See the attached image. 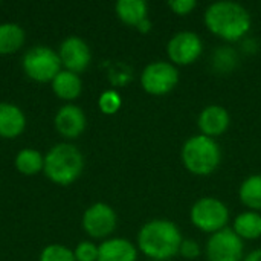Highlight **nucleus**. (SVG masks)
<instances>
[{"label":"nucleus","mask_w":261,"mask_h":261,"mask_svg":"<svg viewBox=\"0 0 261 261\" xmlns=\"http://www.w3.org/2000/svg\"><path fill=\"white\" fill-rule=\"evenodd\" d=\"M232 231L245 240H258L261 237V214L257 211H243L232 222Z\"/></svg>","instance_id":"obj_18"},{"label":"nucleus","mask_w":261,"mask_h":261,"mask_svg":"<svg viewBox=\"0 0 261 261\" xmlns=\"http://www.w3.org/2000/svg\"><path fill=\"white\" fill-rule=\"evenodd\" d=\"M240 202L249 211H261V174H252L246 177L239 188Z\"/></svg>","instance_id":"obj_20"},{"label":"nucleus","mask_w":261,"mask_h":261,"mask_svg":"<svg viewBox=\"0 0 261 261\" xmlns=\"http://www.w3.org/2000/svg\"><path fill=\"white\" fill-rule=\"evenodd\" d=\"M84 170V156L72 144H57L44 156V174L57 185L73 184Z\"/></svg>","instance_id":"obj_3"},{"label":"nucleus","mask_w":261,"mask_h":261,"mask_svg":"<svg viewBox=\"0 0 261 261\" xmlns=\"http://www.w3.org/2000/svg\"><path fill=\"white\" fill-rule=\"evenodd\" d=\"M121 104H122V99H121L119 93L115 92V90H106V92H102L101 96H99V99H98L99 110L104 115H115L121 109Z\"/></svg>","instance_id":"obj_23"},{"label":"nucleus","mask_w":261,"mask_h":261,"mask_svg":"<svg viewBox=\"0 0 261 261\" xmlns=\"http://www.w3.org/2000/svg\"><path fill=\"white\" fill-rule=\"evenodd\" d=\"M61 66L58 52L47 46L31 47L21 60L24 73L37 83H52V80L61 72Z\"/></svg>","instance_id":"obj_6"},{"label":"nucleus","mask_w":261,"mask_h":261,"mask_svg":"<svg viewBox=\"0 0 261 261\" xmlns=\"http://www.w3.org/2000/svg\"><path fill=\"white\" fill-rule=\"evenodd\" d=\"M180 159L188 173L194 176L213 174L222 162V150L216 139L205 135H196L185 141Z\"/></svg>","instance_id":"obj_4"},{"label":"nucleus","mask_w":261,"mask_h":261,"mask_svg":"<svg viewBox=\"0 0 261 261\" xmlns=\"http://www.w3.org/2000/svg\"><path fill=\"white\" fill-rule=\"evenodd\" d=\"M179 83V69L170 61H153L141 73V86L148 95L161 96L170 93Z\"/></svg>","instance_id":"obj_7"},{"label":"nucleus","mask_w":261,"mask_h":261,"mask_svg":"<svg viewBox=\"0 0 261 261\" xmlns=\"http://www.w3.org/2000/svg\"><path fill=\"white\" fill-rule=\"evenodd\" d=\"M40 261H76L73 251L63 245H49L46 246L41 254H40Z\"/></svg>","instance_id":"obj_22"},{"label":"nucleus","mask_w":261,"mask_h":261,"mask_svg":"<svg viewBox=\"0 0 261 261\" xmlns=\"http://www.w3.org/2000/svg\"><path fill=\"white\" fill-rule=\"evenodd\" d=\"M148 261H156V260H148Z\"/></svg>","instance_id":"obj_29"},{"label":"nucleus","mask_w":261,"mask_h":261,"mask_svg":"<svg viewBox=\"0 0 261 261\" xmlns=\"http://www.w3.org/2000/svg\"><path fill=\"white\" fill-rule=\"evenodd\" d=\"M15 168L24 176H35L44 170V156L34 148L20 150L15 156Z\"/></svg>","instance_id":"obj_21"},{"label":"nucleus","mask_w":261,"mask_h":261,"mask_svg":"<svg viewBox=\"0 0 261 261\" xmlns=\"http://www.w3.org/2000/svg\"><path fill=\"white\" fill-rule=\"evenodd\" d=\"M76 261H98V246L92 242H81L73 251Z\"/></svg>","instance_id":"obj_24"},{"label":"nucleus","mask_w":261,"mask_h":261,"mask_svg":"<svg viewBox=\"0 0 261 261\" xmlns=\"http://www.w3.org/2000/svg\"><path fill=\"white\" fill-rule=\"evenodd\" d=\"M229 217L231 214L226 203L211 196L200 197L193 203L190 210L191 223L202 232L208 234H214L228 228Z\"/></svg>","instance_id":"obj_5"},{"label":"nucleus","mask_w":261,"mask_h":261,"mask_svg":"<svg viewBox=\"0 0 261 261\" xmlns=\"http://www.w3.org/2000/svg\"><path fill=\"white\" fill-rule=\"evenodd\" d=\"M205 254L208 261H243L245 243L232 228H225L210 236Z\"/></svg>","instance_id":"obj_8"},{"label":"nucleus","mask_w":261,"mask_h":261,"mask_svg":"<svg viewBox=\"0 0 261 261\" xmlns=\"http://www.w3.org/2000/svg\"><path fill=\"white\" fill-rule=\"evenodd\" d=\"M116 225L118 217L115 210L104 202L90 205L83 214V229L92 239H107L113 234Z\"/></svg>","instance_id":"obj_10"},{"label":"nucleus","mask_w":261,"mask_h":261,"mask_svg":"<svg viewBox=\"0 0 261 261\" xmlns=\"http://www.w3.org/2000/svg\"><path fill=\"white\" fill-rule=\"evenodd\" d=\"M98 261H138V248L127 239H107L98 246Z\"/></svg>","instance_id":"obj_14"},{"label":"nucleus","mask_w":261,"mask_h":261,"mask_svg":"<svg viewBox=\"0 0 261 261\" xmlns=\"http://www.w3.org/2000/svg\"><path fill=\"white\" fill-rule=\"evenodd\" d=\"M24 44V31L17 23L0 24V55L15 54Z\"/></svg>","instance_id":"obj_19"},{"label":"nucleus","mask_w":261,"mask_h":261,"mask_svg":"<svg viewBox=\"0 0 261 261\" xmlns=\"http://www.w3.org/2000/svg\"><path fill=\"white\" fill-rule=\"evenodd\" d=\"M58 57L66 70L73 73L84 72L92 61V52L89 44L76 35H70L61 41Z\"/></svg>","instance_id":"obj_11"},{"label":"nucleus","mask_w":261,"mask_h":261,"mask_svg":"<svg viewBox=\"0 0 261 261\" xmlns=\"http://www.w3.org/2000/svg\"><path fill=\"white\" fill-rule=\"evenodd\" d=\"M26 116L23 110L9 102H0V138L14 139L24 132Z\"/></svg>","instance_id":"obj_15"},{"label":"nucleus","mask_w":261,"mask_h":261,"mask_svg":"<svg viewBox=\"0 0 261 261\" xmlns=\"http://www.w3.org/2000/svg\"><path fill=\"white\" fill-rule=\"evenodd\" d=\"M203 52V41L199 34L193 31L176 32L167 43V55L170 63L177 66H188L199 60Z\"/></svg>","instance_id":"obj_9"},{"label":"nucleus","mask_w":261,"mask_h":261,"mask_svg":"<svg viewBox=\"0 0 261 261\" xmlns=\"http://www.w3.org/2000/svg\"><path fill=\"white\" fill-rule=\"evenodd\" d=\"M229 124H231V116L228 110L219 104L206 106L197 118V125L200 128V133L213 139L222 136L229 128Z\"/></svg>","instance_id":"obj_13"},{"label":"nucleus","mask_w":261,"mask_h":261,"mask_svg":"<svg viewBox=\"0 0 261 261\" xmlns=\"http://www.w3.org/2000/svg\"><path fill=\"white\" fill-rule=\"evenodd\" d=\"M52 90L60 99L73 101L83 92V81L78 73L64 69L52 80Z\"/></svg>","instance_id":"obj_17"},{"label":"nucleus","mask_w":261,"mask_h":261,"mask_svg":"<svg viewBox=\"0 0 261 261\" xmlns=\"http://www.w3.org/2000/svg\"><path fill=\"white\" fill-rule=\"evenodd\" d=\"M168 6L176 15H188L196 9L197 2L196 0H170Z\"/></svg>","instance_id":"obj_26"},{"label":"nucleus","mask_w":261,"mask_h":261,"mask_svg":"<svg viewBox=\"0 0 261 261\" xmlns=\"http://www.w3.org/2000/svg\"><path fill=\"white\" fill-rule=\"evenodd\" d=\"M54 124H55L57 132L63 138L75 139L86 130L87 119L81 107L75 104H66L57 112Z\"/></svg>","instance_id":"obj_12"},{"label":"nucleus","mask_w":261,"mask_h":261,"mask_svg":"<svg viewBox=\"0 0 261 261\" xmlns=\"http://www.w3.org/2000/svg\"><path fill=\"white\" fill-rule=\"evenodd\" d=\"M205 26L208 31L225 41H239L251 31V14L249 11L231 0H220L211 3L203 14Z\"/></svg>","instance_id":"obj_1"},{"label":"nucleus","mask_w":261,"mask_h":261,"mask_svg":"<svg viewBox=\"0 0 261 261\" xmlns=\"http://www.w3.org/2000/svg\"><path fill=\"white\" fill-rule=\"evenodd\" d=\"M115 12L124 24L138 28L148 18V5L145 0H118Z\"/></svg>","instance_id":"obj_16"},{"label":"nucleus","mask_w":261,"mask_h":261,"mask_svg":"<svg viewBox=\"0 0 261 261\" xmlns=\"http://www.w3.org/2000/svg\"><path fill=\"white\" fill-rule=\"evenodd\" d=\"M139 32H142V34H147L150 29H151V21H150V18H147V20H144L138 28H136Z\"/></svg>","instance_id":"obj_28"},{"label":"nucleus","mask_w":261,"mask_h":261,"mask_svg":"<svg viewBox=\"0 0 261 261\" xmlns=\"http://www.w3.org/2000/svg\"><path fill=\"white\" fill-rule=\"evenodd\" d=\"M202 254V248L199 245V242H196L194 239H184L180 249H179V255H182L187 260H196L199 258Z\"/></svg>","instance_id":"obj_25"},{"label":"nucleus","mask_w":261,"mask_h":261,"mask_svg":"<svg viewBox=\"0 0 261 261\" xmlns=\"http://www.w3.org/2000/svg\"><path fill=\"white\" fill-rule=\"evenodd\" d=\"M243 261H261V249H255L249 252L248 255H245Z\"/></svg>","instance_id":"obj_27"},{"label":"nucleus","mask_w":261,"mask_h":261,"mask_svg":"<svg viewBox=\"0 0 261 261\" xmlns=\"http://www.w3.org/2000/svg\"><path fill=\"white\" fill-rule=\"evenodd\" d=\"M179 226L168 219H153L138 232V249L150 260L168 261L179 255L182 245Z\"/></svg>","instance_id":"obj_2"}]
</instances>
